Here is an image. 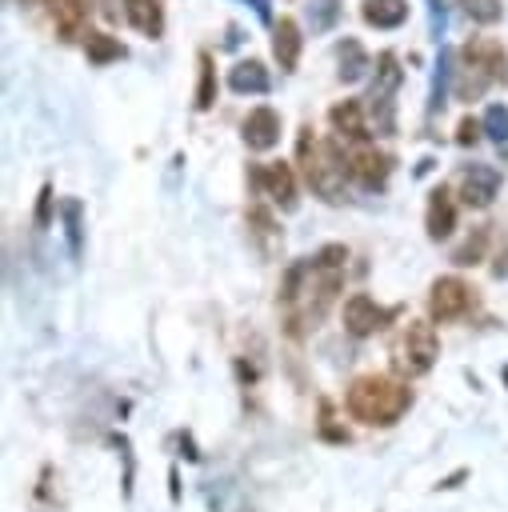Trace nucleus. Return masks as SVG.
I'll list each match as a JSON object with an SVG mask.
<instances>
[{
  "instance_id": "f257e3e1",
  "label": "nucleus",
  "mask_w": 508,
  "mask_h": 512,
  "mask_svg": "<svg viewBox=\"0 0 508 512\" xmlns=\"http://www.w3.org/2000/svg\"><path fill=\"white\" fill-rule=\"evenodd\" d=\"M344 260H348V252L340 244H324L316 256L296 260L284 272L280 308H284V324L292 336H300L304 328H316L328 316V308L344 284Z\"/></svg>"
},
{
  "instance_id": "f03ea898",
  "label": "nucleus",
  "mask_w": 508,
  "mask_h": 512,
  "mask_svg": "<svg viewBox=\"0 0 508 512\" xmlns=\"http://www.w3.org/2000/svg\"><path fill=\"white\" fill-rule=\"evenodd\" d=\"M412 408V388L388 372H368V376H356L352 388H348V412L352 420L360 424H372V428H388L396 424L404 412Z\"/></svg>"
},
{
  "instance_id": "7ed1b4c3",
  "label": "nucleus",
  "mask_w": 508,
  "mask_h": 512,
  "mask_svg": "<svg viewBox=\"0 0 508 512\" xmlns=\"http://www.w3.org/2000/svg\"><path fill=\"white\" fill-rule=\"evenodd\" d=\"M296 156H300V168H304V180L308 188L336 204L344 200V180H348V156L340 152L336 140H316L312 128H300V140H296Z\"/></svg>"
},
{
  "instance_id": "20e7f679",
  "label": "nucleus",
  "mask_w": 508,
  "mask_h": 512,
  "mask_svg": "<svg viewBox=\"0 0 508 512\" xmlns=\"http://www.w3.org/2000/svg\"><path fill=\"white\" fill-rule=\"evenodd\" d=\"M440 356V340H436V328L428 320H408L400 340H396V364L404 376H424L432 372Z\"/></svg>"
},
{
  "instance_id": "39448f33",
  "label": "nucleus",
  "mask_w": 508,
  "mask_h": 512,
  "mask_svg": "<svg viewBox=\"0 0 508 512\" xmlns=\"http://www.w3.org/2000/svg\"><path fill=\"white\" fill-rule=\"evenodd\" d=\"M472 304H476V292H472L468 280H460V276H440V280H432V292H428V312H432V320H440V324L460 320Z\"/></svg>"
},
{
  "instance_id": "423d86ee",
  "label": "nucleus",
  "mask_w": 508,
  "mask_h": 512,
  "mask_svg": "<svg viewBox=\"0 0 508 512\" xmlns=\"http://www.w3.org/2000/svg\"><path fill=\"white\" fill-rule=\"evenodd\" d=\"M460 64L480 68L492 84H508V48L496 36H468L460 48Z\"/></svg>"
},
{
  "instance_id": "0eeeda50",
  "label": "nucleus",
  "mask_w": 508,
  "mask_h": 512,
  "mask_svg": "<svg viewBox=\"0 0 508 512\" xmlns=\"http://www.w3.org/2000/svg\"><path fill=\"white\" fill-rule=\"evenodd\" d=\"M256 184H260V192H264L276 208H284V212L296 208V172H292V164H284V160L260 164V168H256Z\"/></svg>"
},
{
  "instance_id": "6e6552de",
  "label": "nucleus",
  "mask_w": 508,
  "mask_h": 512,
  "mask_svg": "<svg viewBox=\"0 0 508 512\" xmlns=\"http://www.w3.org/2000/svg\"><path fill=\"white\" fill-rule=\"evenodd\" d=\"M392 320V308H380L368 292H356L344 300V328L352 336H372L376 328H384Z\"/></svg>"
},
{
  "instance_id": "1a4fd4ad",
  "label": "nucleus",
  "mask_w": 508,
  "mask_h": 512,
  "mask_svg": "<svg viewBox=\"0 0 508 512\" xmlns=\"http://www.w3.org/2000/svg\"><path fill=\"white\" fill-rule=\"evenodd\" d=\"M392 168H396V160H392L388 152H376V148H356V152H348V176H352L356 184H364V188H384L388 176H392Z\"/></svg>"
},
{
  "instance_id": "9d476101",
  "label": "nucleus",
  "mask_w": 508,
  "mask_h": 512,
  "mask_svg": "<svg viewBox=\"0 0 508 512\" xmlns=\"http://www.w3.org/2000/svg\"><path fill=\"white\" fill-rule=\"evenodd\" d=\"M496 192H500V172L492 164L464 168V176H460V200L468 208H488L496 200Z\"/></svg>"
},
{
  "instance_id": "9b49d317",
  "label": "nucleus",
  "mask_w": 508,
  "mask_h": 512,
  "mask_svg": "<svg viewBox=\"0 0 508 512\" xmlns=\"http://www.w3.org/2000/svg\"><path fill=\"white\" fill-rule=\"evenodd\" d=\"M244 144L252 148V152H268V148H276L280 144V112L276 108H268V104H260V108H252L248 116H244Z\"/></svg>"
},
{
  "instance_id": "f8f14e48",
  "label": "nucleus",
  "mask_w": 508,
  "mask_h": 512,
  "mask_svg": "<svg viewBox=\"0 0 508 512\" xmlns=\"http://www.w3.org/2000/svg\"><path fill=\"white\" fill-rule=\"evenodd\" d=\"M300 44H304V36H300V24H296L292 16L272 20V56H276L280 72H296V64H300Z\"/></svg>"
},
{
  "instance_id": "ddd939ff",
  "label": "nucleus",
  "mask_w": 508,
  "mask_h": 512,
  "mask_svg": "<svg viewBox=\"0 0 508 512\" xmlns=\"http://www.w3.org/2000/svg\"><path fill=\"white\" fill-rule=\"evenodd\" d=\"M124 20L148 36V40H160L164 28H168V12H164V0H124Z\"/></svg>"
},
{
  "instance_id": "4468645a",
  "label": "nucleus",
  "mask_w": 508,
  "mask_h": 512,
  "mask_svg": "<svg viewBox=\"0 0 508 512\" xmlns=\"http://www.w3.org/2000/svg\"><path fill=\"white\" fill-rule=\"evenodd\" d=\"M88 16H92V0H56L52 4V28L64 44H72L76 36H84L88 28Z\"/></svg>"
},
{
  "instance_id": "2eb2a0df",
  "label": "nucleus",
  "mask_w": 508,
  "mask_h": 512,
  "mask_svg": "<svg viewBox=\"0 0 508 512\" xmlns=\"http://www.w3.org/2000/svg\"><path fill=\"white\" fill-rule=\"evenodd\" d=\"M328 124H332V132L344 136V140H368V136H372L360 100H340V104H332V108H328Z\"/></svg>"
},
{
  "instance_id": "dca6fc26",
  "label": "nucleus",
  "mask_w": 508,
  "mask_h": 512,
  "mask_svg": "<svg viewBox=\"0 0 508 512\" xmlns=\"http://www.w3.org/2000/svg\"><path fill=\"white\" fill-rule=\"evenodd\" d=\"M228 88L240 92V96H264L272 88V76H268V68L260 60L248 56V60H236L228 68Z\"/></svg>"
},
{
  "instance_id": "f3484780",
  "label": "nucleus",
  "mask_w": 508,
  "mask_h": 512,
  "mask_svg": "<svg viewBox=\"0 0 508 512\" xmlns=\"http://www.w3.org/2000/svg\"><path fill=\"white\" fill-rule=\"evenodd\" d=\"M424 228H428V236H432V240H444V236L456 228V204H452V192H448L444 184H440V188H432V196H428Z\"/></svg>"
},
{
  "instance_id": "a211bd4d",
  "label": "nucleus",
  "mask_w": 508,
  "mask_h": 512,
  "mask_svg": "<svg viewBox=\"0 0 508 512\" xmlns=\"http://www.w3.org/2000/svg\"><path fill=\"white\" fill-rule=\"evenodd\" d=\"M360 20L368 28H380V32H392L408 20V0H360Z\"/></svg>"
},
{
  "instance_id": "6ab92c4d",
  "label": "nucleus",
  "mask_w": 508,
  "mask_h": 512,
  "mask_svg": "<svg viewBox=\"0 0 508 512\" xmlns=\"http://www.w3.org/2000/svg\"><path fill=\"white\" fill-rule=\"evenodd\" d=\"M84 56H88V64L104 68V64H112V60H124V56H128V48H124L112 32L88 28V32H84Z\"/></svg>"
},
{
  "instance_id": "aec40b11",
  "label": "nucleus",
  "mask_w": 508,
  "mask_h": 512,
  "mask_svg": "<svg viewBox=\"0 0 508 512\" xmlns=\"http://www.w3.org/2000/svg\"><path fill=\"white\" fill-rule=\"evenodd\" d=\"M336 60H340V80H344V84H356V80L372 68V60H368V52H364V44H360L356 36H344V40L336 44Z\"/></svg>"
},
{
  "instance_id": "412c9836",
  "label": "nucleus",
  "mask_w": 508,
  "mask_h": 512,
  "mask_svg": "<svg viewBox=\"0 0 508 512\" xmlns=\"http://www.w3.org/2000/svg\"><path fill=\"white\" fill-rule=\"evenodd\" d=\"M196 112H208L216 104V64H212V52H200L196 56Z\"/></svg>"
},
{
  "instance_id": "4be33fe9",
  "label": "nucleus",
  "mask_w": 508,
  "mask_h": 512,
  "mask_svg": "<svg viewBox=\"0 0 508 512\" xmlns=\"http://www.w3.org/2000/svg\"><path fill=\"white\" fill-rule=\"evenodd\" d=\"M400 60H396V52H380L376 56V80H372V92L368 96H396V88H400Z\"/></svg>"
},
{
  "instance_id": "5701e85b",
  "label": "nucleus",
  "mask_w": 508,
  "mask_h": 512,
  "mask_svg": "<svg viewBox=\"0 0 508 512\" xmlns=\"http://www.w3.org/2000/svg\"><path fill=\"white\" fill-rule=\"evenodd\" d=\"M488 240H492V228H488V224L472 228V232L464 236V244L452 252V264H460V268H468V264H480V260H484V252H488Z\"/></svg>"
},
{
  "instance_id": "b1692460",
  "label": "nucleus",
  "mask_w": 508,
  "mask_h": 512,
  "mask_svg": "<svg viewBox=\"0 0 508 512\" xmlns=\"http://www.w3.org/2000/svg\"><path fill=\"white\" fill-rule=\"evenodd\" d=\"M456 4L472 24H500L504 20V4L500 0H456Z\"/></svg>"
},
{
  "instance_id": "393cba45",
  "label": "nucleus",
  "mask_w": 508,
  "mask_h": 512,
  "mask_svg": "<svg viewBox=\"0 0 508 512\" xmlns=\"http://www.w3.org/2000/svg\"><path fill=\"white\" fill-rule=\"evenodd\" d=\"M436 80H432V100H428V108L436 112V108H444V92H448V76L456 72L452 68V48H440V60H436Z\"/></svg>"
},
{
  "instance_id": "a878e982",
  "label": "nucleus",
  "mask_w": 508,
  "mask_h": 512,
  "mask_svg": "<svg viewBox=\"0 0 508 512\" xmlns=\"http://www.w3.org/2000/svg\"><path fill=\"white\" fill-rule=\"evenodd\" d=\"M340 20V0H312L308 4V24L312 32H328Z\"/></svg>"
},
{
  "instance_id": "bb28decb",
  "label": "nucleus",
  "mask_w": 508,
  "mask_h": 512,
  "mask_svg": "<svg viewBox=\"0 0 508 512\" xmlns=\"http://www.w3.org/2000/svg\"><path fill=\"white\" fill-rule=\"evenodd\" d=\"M484 136H492V140L504 148V140H508V108H504V104H492V108L484 112Z\"/></svg>"
},
{
  "instance_id": "cd10ccee",
  "label": "nucleus",
  "mask_w": 508,
  "mask_h": 512,
  "mask_svg": "<svg viewBox=\"0 0 508 512\" xmlns=\"http://www.w3.org/2000/svg\"><path fill=\"white\" fill-rule=\"evenodd\" d=\"M64 224H68V244H72V252H80V204H76V200H64Z\"/></svg>"
},
{
  "instance_id": "c85d7f7f",
  "label": "nucleus",
  "mask_w": 508,
  "mask_h": 512,
  "mask_svg": "<svg viewBox=\"0 0 508 512\" xmlns=\"http://www.w3.org/2000/svg\"><path fill=\"white\" fill-rule=\"evenodd\" d=\"M36 228H48L52 220V184H40V196H36Z\"/></svg>"
},
{
  "instance_id": "c756f323",
  "label": "nucleus",
  "mask_w": 508,
  "mask_h": 512,
  "mask_svg": "<svg viewBox=\"0 0 508 512\" xmlns=\"http://www.w3.org/2000/svg\"><path fill=\"white\" fill-rule=\"evenodd\" d=\"M480 132H484V120L464 116V120H460V128H456V144H476V140H480Z\"/></svg>"
},
{
  "instance_id": "7c9ffc66",
  "label": "nucleus",
  "mask_w": 508,
  "mask_h": 512,
  "mask_svg": "<svg viewBox=\"0 0 508 512\" xmlns=\"http://www.w3.org/2000/svg\"><path fill=\"white\" fill-rule=\"evenodd\" d=\"M432 4V36L440 40V32H444V4L440 0H428Z\"/></svg>"
},
{
  "instance_id": "2f4dec72",
  "label": "nucleus",
  "mask_w": 508,
  "mask_h": 512,
  "mask_svg": "<svg viewBox=\"0 0 508 512\" xmlns=\"http://www.w3.org/2000/svg\"><path fill=\"white\" fill-rule=\"evenodd\" d=\"M256 4V12H260V20H272V12H268V0H252Z\"/></svg>"
},
{
  "instance_id": "473e14b6",
  "label": "nucleus",
  "mask_w": 508,
  "mask_h": 512,
  "mask_svg": "<svg viewBox=\"0 0 508 512\" xmlns=\"http://www.w3.org/2000/svg\"><path fill=\"white\" fill-rule=\"evenodd\" d=\"M44 4H48V8H52V4H56V0H44Z\"/></svg>"
},
{
  "instance_id": "72a5a7b5",
  "label": "nucleus",
  "mask_w": 508,
  "mask_h": 512,
  "mask_svg": "<svg viewBox=\"0 0 508 512\" xmlns=\"http://www.w3.org/2000/svg\"><path fill=\"white\" fill-rule=\"evenodd\" d=\"M504 160H508V152H504Z\"/></svg>"
}]
</instances>
